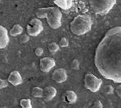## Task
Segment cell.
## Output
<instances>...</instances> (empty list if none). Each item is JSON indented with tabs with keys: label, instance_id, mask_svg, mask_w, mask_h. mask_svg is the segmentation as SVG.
Masks as SVG:
<instances>
[{
	"label": "cell",
	"instance_id": "cell-1",
	"mask_svg": "<svg viewBox=\"0 0 121 108\" xmlns=\"http://www.w3.org/2000/svg\"><path fill=\"white\" fill-rule=\"evenodd\" d=\"M94 63L102 77L121 83V26L105 33L95 49Z\"/></svg>",
	"mask_w": 121,
	"mask_h": 108
},
{
	"label": "cell",
	"instance_id": "cell-2",
	"mask_svg": "<svg viewBox=\"0 0 121 108\" xmlns=\"http://www.w3.org/2000/svg\"><path fill=\"white\" fill-rule=\"evenodd\" d=\"M92 19L88 15L82 14L75 16L69 23V29L76 36H82L89 32L92 27Z\"/></svg>",
	"mask_w": 121,
	"mask_h": 108
},
{
	"label": "cell",
	"instance_id": "cell-3",
	"mask_svg": "<svg viewBox=\"0 0 121 108\" xmlns=\"http://www.w3.org/2000/svg\"><path fill=\"white\" fill-rule=\"evenodd\" d=\"M90 6L95 14L104 15L116 5V0H89Z\"/></svg>",
	"mask_w": 121,
	"mask_h": 108
},
{
	"label": "cell",
	"instance_id": "cell-4",
	"mask_svg": "<svg viewBox=\"0 0 121 108\" xmlns=\"http://www.w3.org/2000/svg\"><path fill=\"white\" fill-rule=\"evenodd\" d=\"M62 13L57 7H48L47 11V23L51 28L57 29L61 26Z\"/></svg>",
	"mask_w": 121,
	"mask_h": 108
},
{
	"label": "cell",
	"instance_id": "cell-5",
	"mask_svg": "<svg viewBox=\"0 0 121 108\" xmlns=\"http://www.w3.org/2000/svg\"><path fill=\"white\" fill-rule=\"evenodd\" d=\"M83 83L86 89L93 92V93H95L100 90L101 86L103 85V81L101 78H99L93 73H87L84 76Z\"/></svg>",
	"mask_w": 121,
	"mask_h": 108
},
{
	"label": "cell",
	"instance_id": "cell-6",
	"mask_svg": "<svg viewBox=\"0 0 121 108\" xmlns=\"http://www.w3.org/2000/svg\"><path fill=\"white\" fill-rule=\"evenodd\" d=\"M44 30L43 23L40 19L33 18L29 21V23L27 25L26 31L27 34H28L30 36H37Z\"/></svg>",
	"mask_w": 121,
	"mask_h": 108
},
{
	"label": "cell",
	"instance_id": "cell-7",
	"mask_svg": "<svg viewBox=\"0 0 121 108\" xmlns=\"http://www.w3.org/2000/svg\"><path fill=\"white\" fill-rule=\"evenodd\" d=\"M56 65V61L52 57L50 56H45L40 60V69L44 73H48L54 66Z\"/></svg>",
	"mask_w": 121,
	"mask_h": 108
},
{
	"label": "cell",
	"instance_id": "cell-8",
	"mask_svg": "<svg viewBox=\"0 0 121 108\" xmlns=\"http://www.w3.org/2000/svg\"><path fill=\"white\" fill-rule=\"evenodd\" d=\"M67 72L63 68H57L52 72V78L56 83H63L67 80Z\"/></svg>",
	"mask_w": 121,
	"mask_h": 108
},
{
	"label": "cell",
	"instance_id": "cell-9",
	"mask_svg": "<svg viewBox=\"0 0 121 108\" xmlns=\"http://www.w3.org/2000/svg\"><path fill=\"white\" fill-rule=\"evenodd\" d=\"M7 82L14 86H17L23 83V79L21 74L17 70H13L9 73L7 78Z\"/></svg>",
	"mask_w": 121,
	"mask_h": 108
},
{
	"label": "cell",
	"instance_id": "cell-10",
	"mask_svg": "<svg viewBox=\"0 0 121 108\" xmlns=\"http://www.w3.org/2000/svg\"><path fill=\"white\" fill-rule=\"evenodd\" d=\"M9 44V32L3 25H0V49L7 48Z\"/></svg>",
	"mask_w": 121,
	"mask_h": 108
},
{
	"label": "cell",
	"instance_id": "cell-11",
	"mask_svg": "<svg viewBox=\"0 0 121 108\" xmlns=\"http://www.w3.org/2000/svg\"><path fill=\"white\" fill-rule=\"evenodd\" d=\"M56 94H57V91H56V89L53 86H46L44 89V94H43V98L45 101H50L52 99L56 97Z\"/></svg>",
	"mask_w": 121,
	"mask_h": 108
},
{
	"label": "cell",
	"instance_id": "cell-12",
	"mask_svg": "<svg viewBox=\"0 0 121 108\" xmlns=\"http://www.w3.org/2000/svg\"><path fill=\"white\" fill-rule=\"evenodd\" d=\"M62 99L67 103H74L78 99L77 94L73 90H66L62 95Z\"/></svg>",
	"mask_w": 121,
	"mask_h": 108
},
{
	"label": "cell",
	"instance_id": "cell-13",
	"mask_svg": "<svg viewBox=\"0 0 121 108\" xmlns=\"http://www.w3.org/2000/svg\"><path fill=\"white\" fill-rule=\"evenodd\" d=\"M53 3L59 9L67 11L72 7L73 0H54Z\"/></svg>",
	"mask_w": 121,
	"mask_h": 108
},
{
	"label": "cell",
	"instance_id": "cell-14",
	"mask_svg": "<svg viewBox=\"0 0 121 108\" xmlns=\"http://www.w3.org/2000/svg\"><path fill=\"white\" fill-rule=\"evenodd\" d=\"M23 32V28L21 25L15 24L9 31V35L11 36H17L19 35H21Z\"/></svg>",
	"mask_w": 121,
	"mask_h": 108
},
{
	"label": "cell",
	"instance_id": "cell-15",
	"mask_svg": "<svg viewBox=\"0 0 121 108\" xmlns=\"http://www.w3.org/2000/svg\"><path fill=\"white\" fill-rule=\"evenodd\" d=\"M31 94L34 98H43V94H44V89L39 87V86H35L32 89Z\"/></svg>",
	"mask_w": 121,
	"mask_h": 108
},
{
	"label": "cell",
	"instance_id": "cell-16",
	"mask_svg": "<svg viewBox=\"0 0 121 108\" xmlns=\"http://www.w3.org/2000/svg\"><path fill=\"white\" fill-rule=\"evenodd\" d=\"M47 11H48V7H40L38 8L36 11V15L38 19H44L46 18Z\"/></svg>",
	"mask_w": 121,
	"mask_h": 108
},
{
	"label": "cell",
	"instance_id": "cell-17",
	"mask_svg": "<svg viewBox=\"0 0 121 108\" xmlns=\"http://www.w3.org/2000/svg\"><path fill=\"white\" fill-rule=\"evenodd\" d=\"M48 49L51 53H55L60 49V46L58 44H56V42H51L48 44Z\"/></svg>",
	"mask_w": 121,
	"mask_h": 108
},
{
	"label": "cell",
	"instance_id": "cell-18",
	"mask_svg": "<svg viewBox=\"0 0 121 108\" xmlns=\"http://www.w3.org/2000/svg\"><path fill=\"white\" fill-rule=\"evenodd\" d=\"M19 105L21 108H32V102L29 99H22L19 101Z\"/></svg>",
	"mask_w": 121,
	"mask_h": 108
},
{
	"label": "cell",
	"instance_id": "cell-19",
	"mask_svg": "<svg viewBox=\"0 0 121 108\" xmlns=\"http://www.w3.org/2000/svg\"><path fill=\"white\" fill-rule=\"evenodd\" d=\"M102 91L103 93L106 94V95H112V94L114 93L115 88L111 85H107L102 88Z\"/></svg>",
	"mask_w": 121,
	"mask_h": 108
},
{
	"label": "cell",
	"instance_id": "cell-20",
	"mask_svg": "<svg viewBox=\"0 0 121 108\" xmlns=\"http://www.w3.org/2000/svg\"><path fill=\"white\" fill-rule=\"evenodd\" d=\"M59 44L60 48H67V47L69 45V40H68L67 38H65V37H62V38L60 39L59 44Z\"/></svg>",
	"mask_w": 121,
	"mask_h": 108
},
{
	"label": "cell",
	"instance_id": "cell-21",
	"mask_svg": "<svg viewBox=\"0 0 121 108\" xmlns=\"http://www.w3.org/2000/svg\"><path fill=\"white\" fill-rule=\"evenodd\" d=\"M29 39H30V36L28 34H21L19 38V42L20 44H25L28 41H29Z\"/></svg>",
	"mask_w": 121,
	"mask_h": 108
},
{
	"label": "cell",
	"instance_id": "cell-22",
	"mask_svg": "<svg viewBox=\"0 0 121 108\" xmlns=\"http://www.w3.org/2000/svg\"><path fill=\"white\" fill-rule=\"evenodd\" d=\"M71 68L74 70H78L80 68V62L78 61V60L77 59H73L71 61Z\"/></svg>",
	"mask_w": 121,
	"mask_h": 108
},
{
	"label": "cell",
	"instance_id": "cell-23",
	"mask_svg": "<svg viewBox=\"0 0 121 108\" xmlns=\"http://www.w3.org/2000/svg\"><path fill=\"white\" fill-rule=\"evenodd\" d=\"M91 108H103V103L99 100H96V101H95L93 103L92 106H91Z\"/></svg>",
	"mask_w": 121,
	"mask_h": 108
},
{
	"label": "cell",
	"instance_id": "cell-24",
	"mask_svg": "<svg viewBox=\"0 0 121 108\" xmlns=\"http://www.w3.org/2000/svg\"><path fill=\"white\" fill-rule=\"evenodd\" d=\"M8 84H9V82L3 79V78H0V90L7 87V86H8Z\"/></svg>",
	"mask_w": 121,
	"mask_h": 108
},
{
	"label": "cell",
	"instance_id": "cell-25",
	"mask_svg": "<svg viewBox=\"0 0 121 108\" xmlns=\"http://www.w3.org/2000/svg\"><path fill=\"white\" fill-rule=\"evenodd\" d=\"M34 53L36 56H40L44 53V49H43L42 48H40V47H38V48H36V49L34 50Z\"/></svg>",
	"mask_w": 121,
	"mask_h": 108
},
{
	"label": "cell",
	"instance_id": "cell-26",
	"mask_svg": "<svg viewBox=\"0 0 121 108\" xmlns=\"http://www.w3.org/2000/svg\"><path fill=\"white\" fill-rule=\"evenodd\" d=\"M114 92L116 93V95L118 96V97L121 98V83H120V85H118L117 86H116Z\"/></svg>",
	"mask_w": 121,
	"mask_h": 108
},
{
	"label": "cell",
	"instance_id": "cell-27",
	"mask_svg": "<svg viewBox=\"0 0 121 108\" xmlns=\"http://www.w3.org/2000/svg\"><path fill=\"white\" fill-rule=\"evenodd\" d=\"M0 108H7V107H5V106H3V107H1Z\"/></svg>",
	"mask_w": 121,
	"mask_h": 108
}]
</instances>
